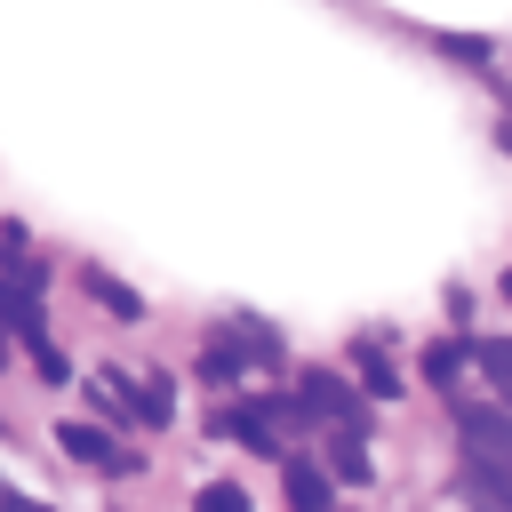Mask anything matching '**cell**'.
<instances>
[{"label": "cell", "mask_w": 512, "mask_h": 512, "mask_svg": "<svg viewBox=\"0 0 512 512\" xmlns=\"http://www.w3.org/2000/svg\"><path fill=\"white\" fill-rule=\"evenodd\" d=\"M368 392L352 384V376H336V368H312L304 376V392H296V416H320V424H336V432H368Z\"/></svg>", "instance_id": "obj_2"}, {"label": "cell", "mask_w": 512, "mask_h": 512, "mask_svg": "<svg viewBox=\"0 0 512 512\" xmlns=\"http://www.w3.org/2000/svg\"><path fill=\"white\" fill-rule=\"evenodd\" d=\"M496 288H504V304H512V272H504V280H496Z\"/></svg>", "instance_id": "obj_11"}, {"label": "cell", "mask_w": 512, "mask_h": 512, "mask_svg": "<svg viewBox=\"0 0 512 512\" xmlns=\"http://www.w3.org/2000/svg\"><path fill=\"white\" fill-rule=\"evenodd\" d=\"M56 448L80 456V464H96V472H136V456H128L112 432H96V424H56Z\"/></svg>", "instance_id": "obj_4"}, {"label": "cell", "mask_w": 512, "mask_h": 512, "mask_svg": "<svg viewBox=\"0 0 512 512\" xmlns=\"http://www.w3.org/2000/svg\"><path fill=\"white\" fill-rule=\"evenodd\" d=\"M200 504H208V512H248V496H240L232 480H208V488H200Z\"/></svg>", "instance_id": "obj_10"}, {"label": "cell", "mask_w": 512, "mask_h": 512, "mask_svg": "<svg viewBox=\"0 0 512 512\" xmlns=\"http://www.w3.org/2000/svg\"><path fill=\"white\" fill-rule=\"evenodd\" d=\"M80 288L104 304V312H120V320H136L144 304H136V288H120V280H104V272H80Z\"/></svg>", "instance_id": "obj_8"}, {"label": "cell", "mask_w": 512, "mask_h": 512, "mask_svg": "<svg viewBox=\"0 0 512 512\" xmlns=\"http://www.w3.org/2000/svg\"><path fill=\"white\" fill-rule=\"evenodd\" d=\"M280 488H288L296 512H328V504H336V472H320V464H304V456H280Z\"/></svg>", "instance_id": "obj_5"}, {"label": "cell", "mask_w": 512, "mask_h": 512, "mask_svg": "<svg viewBox=\"0 0 512 512\" xmlns=\"http://www.w3.org/2000/svg\"><path fill=\"white\" fill-rule=\"evenodd\" d=\"M360 392H368V400H400V376H392L384 352H360Z\"/></svg>", "instance_id": "obj_9"}, {"label": "cell", "mask_w": 512, "mask_h": 512, "mask_svg": "<svg viewBox=\"0 0 512 512\" xmlns=\"http://www.w3.org/2000/svg\"><path fill=\"white\" fill-rule=\"evenodd\" d=\"M296 416V400H264V408H232L224 416V432L240 440V448H264V456H280V424Z\"/></svg>", "instance_id": "obj_3"}, {"label": "cell", "mask_w": 512, "mask_h": 512, "mask_svg": "<svg viewBox=\"0 0 512 512\" xmlns=\"http://www.w3.org/2000/svg\"><path fill=\"white\" fill-rule=\"evenodd\" d=\"M472 360H480V376L496 384V400L512 408V336H488V344H472Z\"/></svg>", "instance_id": "obj_6"}, {"label": "cell", "mask_w": 512, "mask_h": 512, "mask_svg": "<svg viewBox=\"0 0 512 512\" xmlns=\"http://www.w3.org/2000/svg\"><path fill=\"white\" fill-rule=\"evenodd\" d=\"M456 400V392H448ZM456 440H464V496L512 504V408L496 400H456Z\"/></svg>", "instance_id": "obj_1"}, {"label": "cell", "mask_w": 512, "mask_h": 512, "mask_svg": "<svg viewBox=\"0 0 512 512\" xmlns=\"http://www.w3.org/2000/svg\"><path fill=\"white\" fill-rule=\"evenodd\" d=\"M464 360H472V344H432V352H424V384H432V392H456Z\"/></svg>", "instance_id": "obj_7"}]
</instances>
